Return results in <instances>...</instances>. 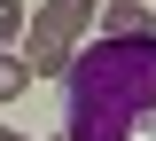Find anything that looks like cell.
I'll return each mask as SVG.
<instances>
[{
    "mask_svg": "<svg viewBox=\"0 0 156 141\" xmlns=\"http://www.w3.org/2000/svg\"><path fill=\"white\" fill-rule=\"evenodd\" d=\"M62 141H156V39H94L70 55Z\"/></svg>",
    "mask_w": 156,
    "mask_h": 141,
    "instance_id": "1",
    "label": "cell"
},
{
    "mask_svg": "<svg viewBox=\"0 0 156 141\" xmlns=\"http://www.w3.org/2000/svg\"><path fill=\"white\" fill-rule=\"evenodd\" d=\"M101 24L94 0H39L31 8V71H47V79H62L70 71V55L86 47V32Z\"/></svg>",
    "mask_w": 156,
    "mask_h": 141,
    "instance_id": "2",
    "label": "cell"
},
{
    "mask_svg": "<svg viewBox=\"0 0 156 141\" xmlns=\"http://www.w3.org/2000/svg\"><path fill=\"white\" fill-rule=\"evenodd\" d=\"M94 39H156V8L148 0H109L94 24Z\"/></svg>",
    "mask_w": 156,
    "mask_h": 141,
    "instance_id": "3",
    "label": "cell"
},
{
    "mask_svg": "<svg viewBox=\"0 0 156 141\" xmlns=\"http://www.w3.org/2000/svg\"><path fill=\"white\" fill-rule=\"evenodd\" d=\"M23 86H31V63H23V55H8V47H0V102H16Z\"/></svg>",
    "mask_w": 156,
    "mask_h": 141,
    "instance_id": "4",
    "label": "cell"
},
{
    "mask_svg": "<svg viewBox=\"0 0 156 141\" xmlns=\"http://www.w3.org/2000/svg\"><path fill=\"white\" fill-rule=\"evenodd\" d=\"M23 32H31V8L23 0H0V47H16Z\"/></svg>",
    "mask_w": 156,
    "mask_h": 141,
    "instance_id": "5",
    "label": "cell"
},
{
    "mask_svg": "<svg viewBox=\"0 0 156 141\" xmlns=\"http://www.w3.org/2000/svg\"><path fill=\"white\" fill-rule=\"evenodd\" d=\"M0 141H23V133H16V125H0Z\"/></svg>",
    "mask_w": 156,
    "mask_h": 141,
    "instance_id": "6",
    "label": "cell"
}]
</instances>
